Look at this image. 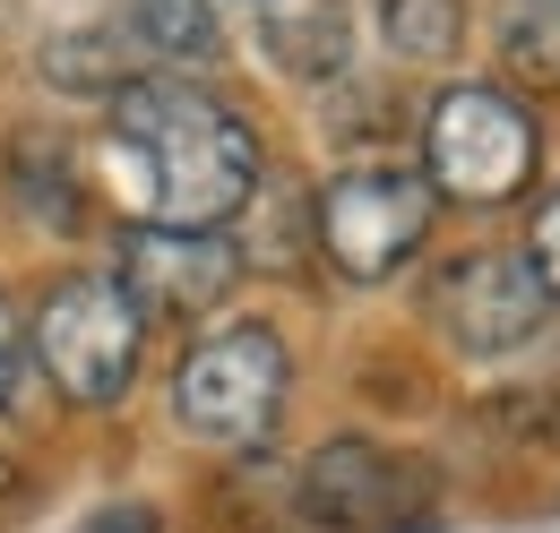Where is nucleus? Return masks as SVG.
<instances>
[{
	"label": "nucleus",
	"instance_id": "obj_1",
	"mask_svg": "<svg viewBox=\"0 0 560 533\" xmlns=\"http://www.w3.org/2000/svg\"><path fill=\"white\" fill-rule=\"evenodd\" d=\"M104 173L130 224L182 233H224L268 181L250 121L199 78H130L104 112Z\"/></svg>",
	"mask_w": 560,
	"mask_h": 533
},
{
	"label": "nucleus",
	"instance_id": "obj_2",
	"mask_svg": "<svg viewBox=\"0 0 560 533\" xmlns=\"http://www.w3.org/2000/svg\"><path fill=\"white\" fill-rule=\"evenodd\" d=\"M535 164H544V130L509 86L466 78V86L431 95V112H422V181H431V199L517 206L535 190Z\"/></svg>",
	"mask_w": 560,
	"mask_h": 533
},
{
	"label": "nucleus",
	"instance_id": "obj_3",
	"mask_svg": "<svg viewBox=\"0 0 560 533\" xmlns=\"http://www.w3.org/2000/svg\"><path fill=\"white\" fill-rule=\"evenodd\" d=\"M26 353L44 370V388L61 404H121L130 379H139V353H147V319L139 301L121 293V275H61L35 319H26Z\"/></svg>",
	"mask_w": 560,
	"mask_h": 533
},
{
	"label": "nucleus",
	"instance_id": "obj_4",
	"mask_svg": "<svg viewBox=\"0 0 560 533\" xmlns=\"http://www.w3.org/2000/svg\"><path fill=\"white\" fill-rule=\"evenodd\" d=\"M284 388H293V362H284L277 328H215L182 353L173 370V422L208 448H268L284 413Z\"/></svg>",
	"mask_w": 560,
	"mask_h": 533
},
{
	"label": "nucleus",
	"instance_id": "obj_5",
	"mask_svg": "<svg viewBox=\"0 0 560 533\" xmlns=\"http://www.w3.org/2000/svg\"><path fill=\"white\" fill-rule=\"evenodd\" d=\"M431 215H440V199H431L422 173H406V164H346L311 199V241H319V259L346 284H388L431 241Z\"/></svg>",
	"mask_w": 560,
	"mask_h": 533
},
{
	"label": "nucleus",
	"instance_id": "obj_6",
	"mask_svg": "<svg viewBox=\"0 0 560 533\" xmlns=\"http://www.w3.org/2000/svg\"><path fill=\"white\" fill-rule=\"evenodd\" d=\"M422 319L448 335L457 353H517V344H535L544 319H552V293H544V275L526 250H457V259L431 275V293H422Z\"/></svg>",
	"mask_w": 560,
	"mask_h": 533
},
{
	"label": "nucleus",
	"instance_id": "obj_7",
	"mask_svg": "<svg viewBox=\"0 0 560 533\" xmlns=\"http://www.w3.org/2000/svg\"><path fill=\"white\" fill-rule=\"evenodd\" d=\"M302 517L319 533H415L431 517V473L371 439H328L302 465Z\"/></svg>",
	"mask_w": 560,
	"mask_h": 533
},
{
	"label": "nucleus",
	"instance_id": "obj_8",
	"mask_svg": "<svg viewBox=\"0 0 560 533\" xmlns=\"http://www.w3.org/2000/svg\"><path fill=\"white\" fill-rule=\"evenodd\" d=\"M242 284V250L224 233H182V224H130L121 241V293L139 319H208Z\"/></svg>",
	"mask_w": 560,
	"mask_h": 533
},
{
	"label": "nucleus",
	"instance_id": "obj_9",
	"mask_svg": "<svg viewBox=\"0 0 560 533\" xmlns=\"http://www.w3.org/2000/svg\"><path fill=\"white\" fill-rule=\"evenodd\" d=\"M113 26H121L139 78H199V69L224 52V35H215V0H121Z\"/></svg>",
	"mask_w": 560,
	"mask_h": 533
},
{
	"label": "nucleus",
	"instance_id": "obj_10",
	"mask_svg": "<svg viewBox=\"0 0 560 533\" xmlns=\"http://www.w3.org/2000/svg\"><path fill=\"white\" fill-rule=\"evenodd\" d=\"M259 44L284 78H337L353 61V9L346 0H259Z\"/></svg>",
	"mask_w": 560,
	"mask_h": 533
},
{
	"label": "nucleus",
	"instance_id": "obj_11",
	"mask_svg": "<svg viewBox=\"0 0 560 533\" xmlns=\"http://www.w3.org/2000/svg\"><path fill=\"white\" fill-rule=\"evenodd\" d=\"M491 44H500L509 86H526V95H560V0H509L500 26H491Z\"/></svg>",
	"mask_w": 560,
	"mask_h": 533
},
{
	"label": "nucleus",
	"instance_id": "obj_12",
	"mask_svg": "<svg viewBox=\"0 0 560 533\" xmlns=\"http://www.w3.org/2000/svg\"><path fill=\"white\" fill-rule=\"evenodd\" d=\"M380 9V44L406 69H440L466 44V0H371Z\"/></svg>",
	"mask_w": 560,
	"mask_h": 533
},
{
	"label": "nucleus",
	"instance_id": "obj_13",
	"mask_svg": "<svg viewBox=\"0 0 560 533\" xmlns=\"http://www.w3.org/2000/svg\"><path fill=\"white\" fill-rule=\"evenodd\" d=\"M9 173H18V199L35 224H52V233H70L78 224V173H70V146L61 138H18V155H9Z\"/></svg>",
	"mask_w": 560,
	"mask_h": 533
},
{
	"label": "nucleus",
	"instance_id": "obj_14",
	"mask_svg": "<svg viewBox=\"0 0 560 533\" xmlns=\"http://www.w3.org/2000/svg\"><path fill=\"white\" fill-rule=\"evenodd\" d=\"M26 379H35V353H26V319H18V301L0 293V422H18V413H26Z\"/></svg>",
	"mask_w": 560,
	"mask_h": 533
},
{
	"label": "nucleus",
	"instance_id": "obj_15",
	"mask_svg": "<svg viewBox=\"0 0 560 533\" xmlns=\"http://www.w3.org/2000/svg\"><path fill=\"white\" fill-rule=\"evenodd\" d=\"M526 259H535V275H544V293H552V310H560V190L535 206V241H526Z\"/></svg>",
	"mask_w": 560,
	"mask_h": 533
},
{
	"label": "nucleus",
	"instance_id": "obj_16",
	"mask_svg": "<svg viewBox=\"0 0 560 533\" xmlns=\"http://www.w3.org/2000/svg\"><path fill=\"white\" fill-rule=\"evenodd\" d=\"M78 533H155V517L147 508H104V517H86Z\"/></svg>",
	"mask_w": 560,
	"mask_h": 533
},
{
	"label": "nucleus",
	"instance_id": "obj_17",
	"mask_svg": "<svg viewBox=\"0 0 560 533\" xmlns=\"http://www.w3.org/2000/svg\"><path fill=\"white\" fill-rule=\"evenodd\" d=\"M9 482H18V473H9V457H0V499H9Z\"/></svg>",
	"mask_w": 560,
	"mask_h": 533
},
{
	"label": "nucleus",
	"instance_id": "obj_18",
	"mask_svg": "<svg viewBox=\"0 0 560 533\" xmlns=\"http://www.w3.org/2000/svg\"><path fill=\"white\" fill-rule=\"evenodd\" d=\"M250 9H259V0H250Z\"/></svg>",
	"mask_w": 560,
	"mask_h": 533
}]
</instances>
